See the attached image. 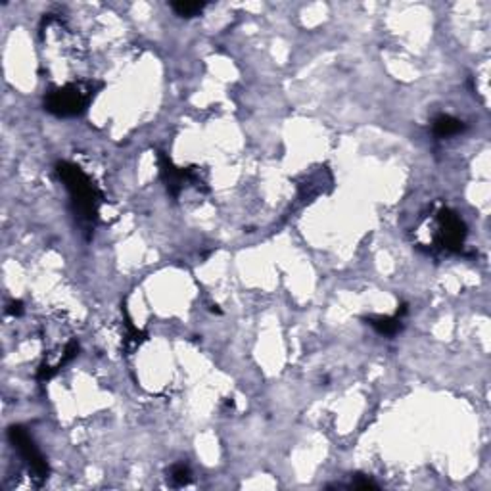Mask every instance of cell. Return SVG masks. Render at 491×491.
I'll return each instance as SVG.
<instances>
[{
	"mask_svg": "<svg viewBox=\"0 0 491 491\" xmlns=\"http://www.w3.org/2000/svg\"><path fill=\"white\" fill-rule=\"evenodd\" d=\"M56 171L71 196V203L79 221L85 225H95L98 219L100 202L104 200L97 184L92 183V179L79 165L69 164V162H60L56 165Z\"/></svg>",
	"mask_w": 491,
	"mask_h": 491,
	"instance_id": "1",
	"label": "cell"
},
{
	"mask_svg": "<svg viewBox=\"0 0 491 491\" xmlns=\"http://www.w3.org/2000/svg\"><path fill=\"white\" fill-rule=\"evenodd\" d=\"M95 97L92 81H68L52 88L45 98V110L58 117L81 116Z\"/></svg>",
	"mask_w": 491,
	"mask_h": 491,
	"instance_id": "2",
	"label": "cell"
},
{
	"mask_svg": "<svg viewBox=\"0 0 491 491\" xmlns=\"http://www.w3.org/2000/svg\"><path fill=\"white\" fill-rule=\"evenodd\" d=\"M433 234H432V250H442L445 253L461 251L466 240V225L451 210L442 207L433 215Z\"/></svg>",
	"mask_w": 491,
	"mask_h": 491,
	"instance_id": "3",
	"label": "cell"
},
{
	"mask_svg": "<svg viewBox=\"0 0 491 491\" xmlns=\"http://www.w3.org/2000/svg\"><path fill=\"white\" fill-rule=\"evenodd\" d=\"M8 438L14 443V447L20 451L21 459L27 464V468L31 472V480H35V483H42L49 478V462L45 461V457L40 455V451L37 449L35 442L31 440L27 430L21 428V426H12L10 430H8Z\"/></svg>",
	"mask_w": 491,
	"mask_h": 491,
	"instance_id": "4",
	"label": "cell"
},
{
	"mask_svg": "<svg viewBox=\"0 0 491 491\" xmlns=\"http://www.w3.org/2000/svg\"><path fill=\"white\" fill-rule=\"evenodd\" d=\"M160 169H162V179H164L165 186L173 198H179L183 192L184 186H196L202 188L203 181L200 179L198 169H184V167H175L173 162L167 155L160 154Z\"/></svg>",
	"mask_w": 491,
	"mask_h": 491,
	"instance_id": "5",
	"label": "cell"
},
{
	"mask_svg": "<svg viewBox=\"0 0 491 491\" xmlns=\"http://www.w3.org/2000/svg\"><path fill=\"white\" fill-rule=\"evenodd\" d=\"M464 123H462L461 119H457V117L453 116H438L433 119L432 123V129H433V135L440 136V138H449V136H455L459 135L464 131Z\"/></svg>",
	"mask_w": 491,
	"mask_h": 491,
	"instance_id": "6",
	"label": "cell"
},
{
	"mask_svg": "<svg viewBox=\"0 0 491 491\" xmlns=\"http://www.w3.org/2000/svg\"><path fill=\"white\" fill-rule=\"evenodd\" d=\"M365 320L375 328L378 334L382 336H395L401 330V318L399 317H384V315H368Z\"/></svg>",
	"mask_w": 491,
	"mask_h": 491,
	"instance_id": "7",
	"label": "cell"
},
{
	"mask_svg": "<svg viewBox=\"0 0 491 491\" xmlns=\"http://www.w3.org/2000/svg\"><path fill=\"white\" fill-rule=\"evenodd\" d=\"M171 8H173L175 14L181 16V18H194V16H200V14H202L205 4H203V2H173Z\"/></svg>",
	"mask_w": 491,
	"mask_h": 491,
	"instance_id": "8",
	"label": "cell"
},
{
	"mask_svg": "<svg viewBox=\"0 0 491 491\" xmlns=\"http://www.w3.org/2000/svg\"><path fill=\"white\" fill-rule=\"evenodd\" d=\"M171 481H173L175 486H184V483H188L190 481V468L186 466V464H175L173 468H171Z\"/></svg>",
	"mask_w": 491,
	"mask_h": 491,
	"instance_id": "9",
	"label": "cell"
},
{
	"mask_svg": "<svg viewBox=\"0 0 491 491\" xmlns=\"http://www.w3.org/2000/svg\"><path fill=\"white\" fill-rule=\"evenodd\" d=\"M351 488H359V490H368V488H373V490H376L378 486H376L375 481L370 480L368 476H357L355 480H351Z\"/></svg>",
	"mask_w": 491,
	"mask_h": 491,
	"instance_id": "10",
	"label": "cell"
},
{
	"mask_svg": "<svg viewBox=\"0 0 491 491\" xmlns=\"http://www.w3.org/2000/svg\"><path fill=\"white\" fill-rule=\"evenodd\" d=\"M8 313L14 315V317H20L21 313H23V303H21V301H12L10 307H8Z\"/></svg>",
	"mask_w": 491,
	"mask_h": 491,
	"instance_id": "11",
	"label": "cell"
}]
</instances>
